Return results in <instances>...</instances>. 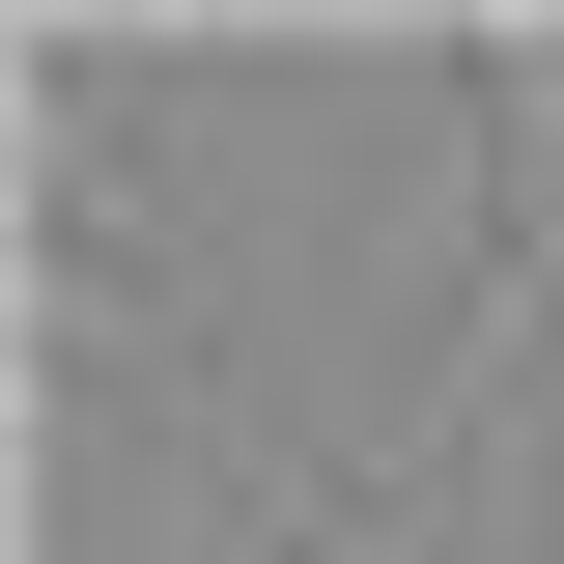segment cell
<instances>
[{"label":"cell","mask_w":564,"mask_h":564,"mask_svg":"<svg viewBox=\"0 0 564 564\" xmlns=\"http://www.w3.org/2000/svg\"><path fill=\"white\" fill-rule=\"evenodd\" d=\"M311 564H395V508H339V536H311Z\"/></svg>","instance_id":"1"}]
</instances>
